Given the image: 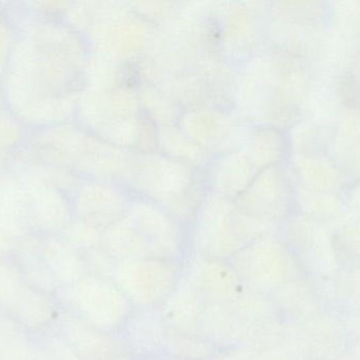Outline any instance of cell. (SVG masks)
<instances>
[{
    "label": "cell",
    "instance_id": "52a82bcc",
    "mask_svg": "<svg viewBox=\"0 0 360 360\" xmlns=\"http://www.w3.org/2000/svg\"><path fill=\"white\" fill-rule=\"evenodd\" d=\"M217 352L218 349L200 335L167 329L162 354L184 360H209Z\"/></svg>",
    "mask_w": 360,
    "mask_h": 360
},
{
    "label": "cell",
    "instance_id": "ba28073f",
    "mask_svg": "<svg viewBox=\"0 0 360 360\" xmlns=\"http://www.w3.org/2000/svg\"><path fill=\"white\" fill-rule=\"evenodd\" d=\"M4 25H6L0 20V63L6 61L10 50V33Z\"/></svg>",
    "mask_w": 360,
    "mask_h": 360
},
{
    "label": "cell",
    "instance_id": "30bf717a",
    "mask_svg": "<svg viewBox=\"0 0 360 360\" xmlns=\"http://www.w3.org/2000/svg\"><path fill=\"white\" fill-rule=\"evenodd\" d=\"M151 360H184L181 359H179V357L171 356V355L168 354H162L160 356L155 357V359Z\"/></svg>",
    "mask_w": 360,
    "mask_h": 360
},
{
    "label": "cell",
    "instance_id": "8fae6325",
    "mask_svg": "<svg viewBox=\"0 0 360 360\" xmlns=\"http://www.w3.org/2000/svg\"><path fill=\"white\" fill-rule=\"evenodd\" d=\"M116 360H141V359H136V357L133 356V355L126 354V355H124V356L120 357V359H118Z\"/></svg>",
    "mask_w": 360,
    "mask_h": 360
},
{
    "label": "cell",
    "instance_id": "6da1fadb",
    "mask_svg": "<svg viewBox=\"0 0 360 360\" xmlns=\"http://www.w3.org/2000/svg\"><path fill=\"white\" fill-rule=\"evenodd\" d=\"M182 264L155 257L117 261L111 280L136 309L160 308L176 287Z\"/></svg>",
    "mask_w": 360,
    "mask_h": 360
},
{
    "label": "cell",
    "instance_id": "3957f363",
    "mask_svg": "<svg viewBox=\"0 0 360 360\" xmlns=\"http://www.w3.org/2000/svg\"><path fill=\"white\" fill-rule=\"evenodd\" d=\"M181 274L207 304H228L245 289L230 262L193 255L182 262Z\"/></svg>",
    "mask_w": 360,
    "mask_h": 360
},
{
    "label": "cell",
    "instance_id": "277c9868",
    "mask_svg": "<svg viewBox=\"0 0 360 360\" xmlns=\"http://www.w3.org/2000/svg\"><path fill=\"white\" fill-rule=\"evenodd\" d=\"M166 333L160 308H135L117 335L129 354L141 360H151L162 354Z\"/></svg>",
    "mask_w": 360,
    "mask_h": 360
},
{
    "label": "cell",
    "instance_id": "8992f818",
    "mask_svg": "<svg viewBox=\"0 0 360 360\" xmlns=\"http://www.w3.org/2000/svg\"><path fill=\"white\" fill-rule=\"evenodd\" d=\"M70 340L84 360H116L129 354L118 335L105 333L76 317L70 323Z\"/></svg>",
    "mask_w": 360,
    "mask_h": 360
},
{
    "label": "cell",
    "instance_id": "9c48e42d",
    "mask_svg": "<svg viewBox=\"0 0 360 360\" xmlns=\"http://www.w3.org/2000/svg\"><path fill=\"white\" fill-rule=\"evenodd\" d=\"M209 360H245L243 352L239 349L234 350L218 351L211 359Z\"/></svg>",
    "mask_w": 360,
    "mask_h": 360
},
{
    "label": "cell",
    "instance_id": "5b68a950",
    "mask_svg": "<svg viewBox=\"0 0 360 360\" xmlns=\"http://www.w3.org/2000/svg\"><path fill=\"white\" fill-rule=\"evenodd\" d=\"M207 302L194 287L180 276L176 287L160 306L167 329L199 335Z\"/></svg>",
    "mask_w": 360,
    "mask_h": 360
},
{
    "label": "cell",
    "instance_id": "7a4b0ae2",
    "mask_svg": "<svg viewBox=\"0 0 360 360\" xmlns=\"http://www.w3.org/2000/svg\"><path fill=\"white\" fill-rule=\"evenodd\" d=\"M69 302L80 321L99 331L117 335L134 310L111 279L84 277L69 290Z\"/></svg>",
    "mask_w": 360,
    "mask_h": 360
}]
</instances>
